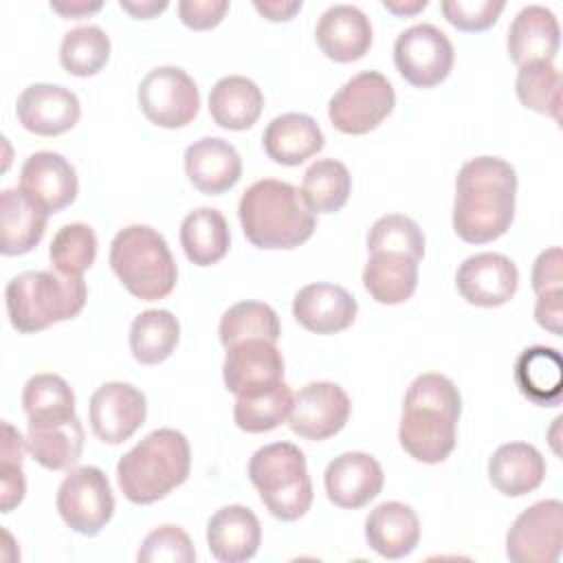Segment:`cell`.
Masks as SVG:
<instances>
[{"label":"cell","instance_id":"48","mask_svg":"<svg viewBox=\"0 0 563 563\" xmlns=\"http://www.w3.org/2000/svg\"><path fill=\"white\" fill-rule=\"evenodd\" d=\"M534 319L537 323L552 332L561 334V319H563V288L556 290H545L537 295V306H534Z\"/></svg>","mask_w":563,"mask_h":563},{"label":"cell","instance_id":"41","mask_svg":"<svg viewBox=\"0 0 563 563\" xmlns=\"http://www.w3.org/2000/svg\"><path fill=\"white\" fill-rule=\"evenodd\" d=\"M48 257L53 268L66 275H81L95 264L97 257V235L92 227L84 222L64 224L51 242Z\"/></svg>","mask_w":563,"mask_h":563},{"label":"cell","instance_id":"24","mask_svg":"<svg viewBox=\"0 0 563 563\" xmlns=\"http://www.w3.org/2000/svg\"><path fill=\"white\" fill-rule=\"evenodd\" d=\"M508 55L517 66L530 62H552L561 46V29L556 15L541 7H523L508 29Z\"/></svg>","mask_w":563,"mask_h":563},{"label":"cell","instance_id":"18","mask_svg":"<svg viewBox=\"0 0 563 563\" xmlns=\"http://www.w3.org/2000/svg\"><path fill=\"white\" fill-rule=\"evenodd\" d=\"M383 468L376 457L363 451H347L336 455L325 473L323 484L328 499L339 508H363L383 490Z\"/></svg>","mask_w":563,"mask_h":563},{"label":"cell","instance_id":"28","mask_svg":"<svg viewBox=\"0 0 563 563\" xmlns=\"http://www.w3.org/2000/svg\"><path fill=\"white\" fill-rule=\"evenodd\" d=\"M488 477L501 495L521 497L541 486L545 460L528 442H506L488 460Z\"/></svg>","mask_w":563,"mask_h":563},{"label":"cell","instance_id":"45","mask_svg":"<svg viewBox=\"0 0 563 563\" xmlns=\"http://www.w3.org/2000/svg\"><path fill=\"white\" fill-rule=\"evenodd\" d=\"M229 11L227 0H180L178 15L180 22L194 31H207L218 26Z\"/></svg>","mask_w":563,"mask_h":563},{"label":"cell","instance_id":"27","mask_svg":"<svg viewBox=\"0 0 563 563\" xmlns=\"http://www.w3.org/2000/svg\"><path fill=\"white\" fill-rule=\"evenodd\" d=\"M319 123L303 112H286L275 117L264 130V152L279 165H301L323 147Z\"/></svg>","mask_w":563,"mask_h":563},{"label":"cell","instance_id":"13","mask_svg":"<svg viewBox=\"0 0 563 563\" xmlns=\"http://www.w3.org/2000/svg\"><path fill=\"white\" fill-rule=\"evenodd\" d=\"M352 402L341 385L317 380L292 396L288 424L299 438L319 442L336 435L350 420Z\"/></svg>","mask_w":563,"mask_h":563},{"label":"cell","instance_id":"6","mask_svg":"<svg viewBox=\"0 0 563 563\" xmlns=\"http://www.w3.org/2000/svg\"><path fill=\"white\" fill-rule=\"evenodd\" d=\"M110 266L125 290L143 301L167 297L178 279L165 238L147 224H130L114 235Z\"/></svg>","mask_w":563,"mask_h":563},{"label":"cell","instance_id":"5","mask_svg":"<svg viewBox=\"0 0 563 563\" xmlns=\"http://www.w3.org/2000/svg\"><path fill=\"white\" fill-rule=\"evenodd\" d=\"M88 288L81 275L53 271H24L4 288L11 325L22 332H40L53 323L77 317L86 303Z\"/></svg>","mask_w":563,"mask_h":563},{"label":"cell","instance_id":"43","mask_svg":"<svg viewBox=\"0 0 563 563\" xmlns=\"http://www.w3.org/2000/svg\"><path fill=\"white\" fill-rule=\"evenodd\" d=\"M139 563H194L196 550L189 534L180 526H158L141 543Z\"/></svg>","mask_w":563,"mask_h":563},{"label":"cell","instance_id":"50","mask_svg":"<svg viewBox=\"0 0 563 563\" xmlns=\"http://www.w3.org/2000/svg\"><path fill=\"white\" fill-rule=\"evenodd\" d=\"M101 7H103L101 0H53L51 2V9L55 13H59L62 18H73V20L97 13Z\"/></svg>","mask_w":563,"mask_h":563},{"label":"cell","instance_id":"37","mask_svg":"<svg viewBox=\"0 0 563 563\" xmlns=\"http://www.w3.org/2000/svg\"><path fill=\"white\" fill-rule=\"evenodd\" d=\"M290 407L292 391L284 380H279L268 389L238 396L233 407V420L246 433H264L288 420Z\"/></svg>","mask_w":563,"mask_h":563},{"label":"cell","instance_id":"9","mask_svg":"<svg viewBox=\"0 0 563 563\" xmlns=\"http://www.w3.org/2000/svg\"><path fill=\"white\" fill-rule=\"evenodd\" d=\"M57 512L64 523L86 537L99 534L114 512V495L97 466L70 468L57 488Z\"/></svg>","mask_w":563,"mask_h":563},{"label":"cell","instance_id":"49","mask_svg":"<svg viewBox=\"0 0 563 563\" xmlns=\"http://www.w3.org/2000/svg\"><path fill=\"white\" fill-rule=\"evenodd\" d=\"M253 7L271 22H286L301 9V0H255Z\"/></svg>","mask_w":563,"mask_h":563},{"label":"cell","instance_id":"8","mask_svg":"<svg viewBox=\"0 0 563 563\" xmlns=\"http://www.w3.org/2000/svg\"><path fill=\"white\" fill-rule=\"evenodd\" d=\"M394 106L396 92L387 77L376 70H363L332 95L328 117L343 134H367L391 114Z\"/></svg>","mask_w":563,"mask_h":563},{"label":"cell","instance_id":"42","mask_svg":"<svg viewBox=\"0 0 563 563\" xmlns=\"http://www.w3.org/2000/svg\"><path fill=\"white\" fill-rule=\"evenodd\" d=\"M367 251H394L422 260L424 255V233L416 220L402 213H387L378 218L367 235Z\"/></svg>","mask_w":563,"mask_h":563},{"label":"cell","instance_id":"39","mask_svg":"<svg viewBox=\"0 0 563 563\" xmlns=\"http://www.w3.org/2000/svg\"><path fill=\"white\" fill-rule=\"evenodd\" d=\"M110 57V37L95 24L75 26L64 33L59 44V62L75 77L97 75Z\"/></svg>","mask_w":563,"mask_h":563},{"label":"cell","instance_id":"36","mask_svg":"<svg viewBox=\"0 0 563 563\" xmlns=\"http://www.w3.org/2000/svg\"><path fill=\"white\" fill-rule=\"evenodd\" d=\"M352 189V176L347 167L336 158H321L312 163L301 183V196L312 213L339 211Z\"/></svg>","mask_w":563,"mask_h":563},{"label":"cell","instance_id":"16","mask_svg":"<svg viewBox=\"0 0 563 563\" xmlns=\"http://www.w3.org/2000/svg\"><path fill=\"white\" fill-rule=\"evenodd\" d=\"M222 378L231 394L249 396L284 380V356L273 341L251 339L227 347Z\"/></svg>","mask_w":563,"mask_h":563},{"label":"cell","instance_id":"46","mask_svg":"<svg viewBox=\"0 0 563 563\" xmlns=\"http://www.w3.org/2000/svg\"><path fill=\"white\" fill-rule=\"evenodd\" d=\"M563 288V273H561V249L552 246L543 253H539L534 266H532V290L545 292Z\"/></svg>","mask_w":563,"mask_h":563},{"label":"cell","instance_id":"32","mask_svg":"<svg viewBox=\"0 0 563 563\" xmlns=\"http://www.w3.org/2000/svg\"><path fill=\"white\" fill-rule=\"evenodd\" d=\"M229 224L218 209L198 207L180 224V246L196 266L218 264L229 251Z\"/></svg>","mask_w":563,"mask_h":563},{"label":"cell","instance_id":"47","mask_svg":"<svg viewBox=\"0 0 563 563\" xmlns=\"http://www.w3.org/2000/svg\"><path fill=\"white\" fill-rule=\"evenodd\" d=\"M26 493V479L22 471V462L2 460L0 466V510L11 512Z\"/></svg>","mask_w":563,"mask_h":563},{"label":"cell","instance_id":"22","mask_svg":"<svg viewBox=\"0 0 563 563\" xmlns=\"http://www.w3.org/2000/svg\"><path fill=\"white\" fill-rule=\"evenodd\" d=\"M185 172L198 191L218 196L240 180L242 158L229 141L205 136L185 150Z\"/></svg>","mask_w":563,"mask_h":563},{"label":"cell","instance_id":"35","mask_svg":"<svg viewBox=\"0 0 563 563\" xmlns=\"http://www.w3.org/2000/svg\"><path fill=\"white\" fill-rule=\"evenodd\" d=\"M180 339L178 319L163 308L145 310L130 325V350L141 365H158L172 356Z\"/></svg>","mask_w":563,"mask_h":563},{"label":"cell","instance_id":"12","mask_svg":"<svg viewBox=\"0 0 563 563\" xmlns=\"http://www.w3.org/2000/svg\"><path fill=\"white\" fill-rule=\"evenodd\" d=\"M563 548V504L543 499L526 508L508 528L506 554L515 563H556Z\"/></svg>","mask_w":563,"mask_h":563},{"label":"cell","instance_id":"10","mask_svg":"<svg viewBox=\"0 0 563 563\" xmlns=\"http://www.w3.org/2000/svg\"><path fill=\"white\" fill-rule=\"evenodd\" d=\"M147 121L158 128H185L200 110L196 81L178 66H158L150 70L136 92Z\"/></svg>","mask_w":563,"mask_h":563},{"label":"cell","instance_id":"29","mask_svg":"<svg viewBox=\"0 0 563 563\" xmlns=\"http://www.w3.org/2000/svg\"><path fill=\"white\" fill-rule=\"evenodd\" d=\"M264 95L260 86L242 75H227L218 79L209 92L211 119L233 132L249 130L262 114Z\"/></svg>","mask_w":563,"mask_h":563},{"label":"cell","instance_id":"25","mask_svg":"<svg viewBox=\"0 0 563 563\" xmlns=\"http://www.w3.org/2000/svg\"><path fill=\"white\" fill-rule=\"evenodd\" d=\"M365 539L383 559H402L420 541L418 515L402 501H383L365 519Z\"/></svg>","mask_w":563,"mask_h":563},{"label":"cell","instance_id":"17","mask_svg":"<svg viewBox=\"0 0 563 563\" xmlns=\"http://www.w3.org/2000/svg\"><path fill=\"white\" fill-rule=\"evenodd\" d=\"M15 114L24 130L40 136H57L79 121L81 106L77 95L64 86L31 84L18 97Z\"/></svg>","mask_w":563,"mask_h":563},{"label":"cell","instance_id":"19","mask_svg":"<svg viewBox=\"0 0 563 563\" xmlns=\"http://www.w3.org/2000/svg\"><path fill=\"white\" fill-rule=\"evenodd\" d=\"M20 187L51 216L75 202L79 183L75 167L62 154L42 150L24 161L20 169Z\"/></svg>","mask_w":563,"mask_h":563},{"label":"cell","instance_id":"38","mask_svg":"<svg viewBox=\"0 0 563 563\" xmlns=\"http://www.w3.org/2000/svg\"><path fill=\"white\" fill-rule=\"evenodd\" d=\"M220 341L224 347H231L251 339H266L277 343L282 328L277 312L264 301H238L224 310L220 319Z\"/></svg>","mask_w":563,"mask_h":563},{"label":"cell","instance_id":"26","mask_svg":"<svg viewBox=\"0 0 563 563\" xmlns=\"http://www.w3.org/2000/svg\"><path fill=\"white\" fill-rule=\"evenodd\" d=\"M48 213L31 200L22 187H9L0 196V253L24 255L33 251L46 231Z\"/></svg>","mask_w":563,"mask_h":563},{"label":"cell","instance_id":"15","mask_svg":"<svg viewBox=\"0 0 563 563\" xmlns=\"http://www.w3.org/2000/svg\"><path fill=\"white\" fill-rule=\"evenodd\" d=\"M457 292L473 306L497 308L512 299L519 286L515 262L501 253H475L455 273Z\"/></svg>","mask_w":563,"mask_h":563},{"label":"cell","instance_id":"21","mask_svg":"<svg viewBox=\"0 0 563 563\" xmlns=\"http://www.w3.org/2000/svg\"><path fill=\"white\" fill-rule=\"evenodd\" d=\"M321 53L339 64L361 59L372 46V22L354 4L325 9L314 31Z\"/></svg>","mask_w":563,"mask_h":563},{"label":"cell","instance_id":"1","mask_svg":"<svg viewBox=\"0 0 563 563\" xmlns=\"http://www.w3.org/2000/svg\"><path fill=\"white\" fill-rule=\"evenodd\" d=\"M517 172L497 156L466 161L455 178L453 229L468 244L501 238L515 218Z\"/></svg>","mask_w":563,"mask_h":563},{"label":"cell","instance_id":"51","mask_svg":"<svg viewBox=\"0 0 563 563\" xmlns=\"http://www.w3.org/2000/svg\"><path fill=\"white\" fill-rule=\"evenodd\" d=\"M119 4L123 11H128L132 18H139V20L154 18L167 9V0H121Z\"/></svg>","mask_w":563,"mask_h":563},{"label":"cell","instance_id":"2","mask_svg":"<svg viewBox=\"0 0 563 563\" xmlns=\"http://www.w3.org/2000/svg\"><path fill=\"white\" fill-rule=\"evenodd\" d=\"M462 396L451 378L427 372L411 380L398 427L400 446L418 462L440 464L455 449Z\"/></svg>","mask_w":563,"mask_h":563},{"label":"cell","instance_id":"4","mask_svg":"<svg viewBox=\"0 0 563 563\" xmlns=\"http://www.w3.org/2000/svg\"><path fill=\"white\" fill-rule=\"evenodd\" d=\"M191 471V449L176 429H156L134 444L117 464V482L125 499L145 506L178 488Z\"/></svg>","mask_w":563,"mask_h":563},{"label":"cell","instance_id":"23","mask_svg":"<svg viewBox=\"0 0 563 563\" xmlns=\"http://www.w3.org/2000/svg\"><path fill=\"white\" fill-rule=\"evenodd\" d=\"M262 526L255 512L242 504L216 510L207 523V545L222 563H242L257 554Z\"/></svg>","mask_w":563,"mask_h":563},{"label":"cell","instance_id":"3","mask_svg":"<svg viewBox=\"0 0 563 563\" xmlns=\"http://www.w3.org/2000/svg\"><path fill=\"white\" fill-rule=\"evenodd\" d=\"M238 218L246 240L257 249H297L314 233V213L301 191L277 178L253 183L240 198Z\"/></svg>","mask_w":563,"mask_h":563},{"label":"cell","instance_id":"44","mask_svg":"<svg viewBox=\"0 0 563 563\" xmlns=\"http://www.w3.org/2000/svg\"><path fill=\"white\" fill-rule=\"evenodd\" d=\"M504 0H444L440 4L444 18L460 31L479 33L490 29L504 11Z\"/></svg>","mask_w":563,"mask_h":563},{"label":"cell","instance_id":"40","mask_svg":"<svg viewBox=\"0 0 563 563\" xmlns=\"http://www.w3.org/2000/svg\"><path fill=\"white\" fill-rule=\"evenodd\" d=\"M561 88V73L552 62H530L526 66H519L515 90L526 108L559 121Z\"/></svg>","mask_w":563,"mask_h":563},{"label":"cell","instance_id":"20","mask_svg":"<svg viewBox=\"0 0 563 563\" xmlns=\"http://www.w3.org/2000/svg\"><path fill=\"white\" fill-rule=\"evenodd\" d=\"M356 299L336 284L317 282L303 286L292 299L295 319L314 334H336L356 319Z\"/></svg>","mask_w":563,"mask_h":563},{"label":"cell","instance_id":"31","mask_svg":"<svg viewBox=\"0 0 563 563\" xmlns=\"http://www.w3.org/2000/svg\"><path fill=\"white\" fill-rule=\"evenodd\" d=\"M515 380L519 391L541 407L559 405L563 383V361L554 347H526L515 363Z\"/></svg>","mask_w":563,"mask_h":563},{"label":"cell","instance_id":"34","mask_svg":"<svg viewBox=\"0 0 563 563\" xmlns=\"http://www.w3.org/2000/svg\"><path fill=\"white\" fill-rule=\"evenodd\" d=\"M22 407L29 424H66L75 416V394L57 374H35L22 389Z\"/></svg>","mask_w":563,"mask_h":563},{"label":"cell","instance_id":"30","mask_svg":"<svg viewBox=\"0 0 563 563\" xmlns=\"http://www.w3.org/2000/svg\"><path fill=\"white\" fill-rule=\"evenodd\" d=\"M363 286L378 303H402L418 286V260L394 251L369 253L363 268Z\"/></svg>","mask_w":563,"mask_h":563},{"label":"cell","instance_id":"52","mask_svg":"<svg viewBox=\"0 0 563 563\" xmlns=\"http://www.w3.org/2000/svg\"><path fill=\"white\" fill-rule=\"evenodd\" d=\"M383 7L394 15H416L427 7V0H383Z\"/></svg>","mask_w":563,"mask_h":563},{"label":"cell","instance_id":"11","mask_svg":"<svg viewBox=\"0 0 563 563\" xmlns=\"http://www.w3.org/2000/svg\"><path fill=\"white\" fill-rule=\"evenodd\" d=\"M394 64L416 88H433L453 68V44L433 24H413L394 42Z\"/></svg>","mask_w":563,"mask_h":563},{"label":"cell","instance_id":"33","mask_svg":"<svg viewBox=\"0 0 563 563\" xmlns=\"http://www.w3.org/2000/svg\"><path fill=\"white\" fill-rule=\"evenodd\" d=\"M26 446L33 460L48 471H66L84 451V427L79 418L66 424H29Z\"/></svg>","mask_w":563,"mask_h":563},{"label":"cell","instance_id":"7","mask_svg":"<svg viewBox=\"0 0 563 563\" xmlns=\"http://www.w3.org/2000/svg\"><path fill=\"white\" fill-rule=\"evenodd\" d=\"M249 479L260 490L266 510L282 521H295L312 506L306 457L290 442H273L257 449L249 462Z\"/></svg>","mask_w":563,"mask_h":563},{"label":"cell","instance_id":"14","mask_svg":"<svg viewBox=\"0 0 563 563\" xmlns=\"http://www.w3.org/2000/svg\"><path fill=\"white\" fill-rule=\"evenodd\" d=\"M90 427L106 444H121L145 422L147 400L141 389L130 383H103L90 396Z\"/></svg>","mask_w":563,"mask_h":563}]
</instances>
